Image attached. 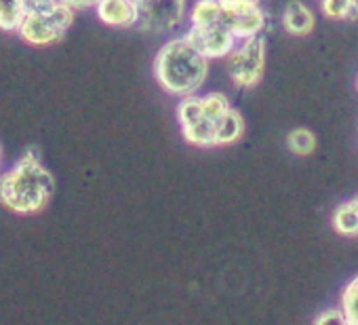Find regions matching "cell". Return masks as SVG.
<instances>
[{
	"mask_svg": "<svg viewBox=\"0 0 358 325\" xmlns=\"http://www.w3.org/2000/svg\"><path fill=\"white\" fill-rule=\"evenodd\" d=\"M74 9L62 3V7L47 15H24L17 36L32 47H49L59 43L74 24Z\"/></svg>",
	"mask_w": 358,
	"mask_h": 325,
	"instance_id": "277c9868",
	"label": "cell"
},
{
	"mask_svg": "<svg viewBox=\"0 0 358 325\" xmlns=\"http://www.w3.org/2000/svg\"><path fill=\"white\" fill-rule=\"evenodd\" d=\"M339 308L343 310L348 325H358V275L343 285L339 293Z\"/></svg>",
	"mask_w": 358,
	"mask_h": 325,
	"instance_id": "e0dca14e",
	"label": "cell"
},
{
	"mask_svg": "<svg viewBox=\"0 0 358 325\" xmlns=\"http://www.w3.org/2000/svg\"><path fill=\"white\" fill-rule=\"evenodd\" d=\"M209 64L184 34L173 36L154 55V78L164 93L179 99L199 95L209 78Z\"/></svg>",
	"mask_w": 358,
	"mask_h": 325,
	"instance_id": "6da1fadb",
	"label": "cell"
},
{
	"mask_svg": "<svg viewBox=\"0 0 358 325\" xmlns=\"http://www.w3.org/2000/svg\"><path fill=\"white\" fill-rule=\"evenodd\" d=\"M312 325H348V319H345L343 310L337 304V306H329V308L320 310L314 317V323Z\"/></svg>",
	"mask_w": 358,
	"mask_h": 325,
	"instance_id": "ac0fdd59",
	"label": "cell"
},
{
	"mask_svg": "<svg viewBox=\"0 0 358 325\" xmlns=\"http://www.w3.org/2000/svg\"><path fill=\"white\" fill-rule=\"evenodd\" d=\"M177 123L184 139L196 148H215L217 146V120H213L201 102L199 95L182 97L177 104Z\"/></svg>",
	"mask_w": 358,
	"mask_h": 325,
	"instance_id": "5b68a950",
	"label": "cell"
},
{
	"mask_svg": "<svg viewBox=\"0 0 358 325\" xmlns=\"http://www.w3.org/2000/svg\"><path fill=\"white\" fill-rule=\"evenodd\" d=\"M316 135L312 129L306 127H295L287 135V146L295 156H310L316 150Z\"/></svg>",
	"mask_w": 358,
	"mask_h": 325,
	"instance_id": "9a60e30c",
	"label": "cell"
},
{
	"mask_svg": "<svg viewBox=\"0 0 358 325\" xmlns=\"http://www.w3.org/2000/svg\"><path fill=\"white\" fill-rule=\"evenodd\" d=\"M24 15V0H0V30L3 32H17Z\"/></svg>",
	"mask_w": 358,
	"mask_h": 325,
	"instance_id": "2e32d148",
	"label": "cell"
},
{
	"mask_svg": "<svg viewBox=\"0 0 358 325\" xmlns=\"http://www.w3.org/2000/svg\"><path fill=\"white\" fill-rule=\"evenodd\" d=\"M282 28L291 36H308L316 28V15L303 0H289L282 11Z\"/></svg>",
	"mask_w": 358,
	"mask_h": 325,
	"instance_id": "30bf717a",
	"label": "cell"
},
{
	"mask_svg": "<svg viewBox=\"0 0 358 325\" xmlns=\"http://www.w3.org/2000/svg\"><path fill=\"white\" fill-rule=\"evenodd\" d=\"M0 160H3V150H0Z\"/></svg>",
	"mask_w": 358,
	"mask_h": 325,
	"instance_id": "44dd1931",
	"label": "cell"
},
{
	"mask_svg": "<svg viewBox=\"0 0 358 325\" xmlns=\"http://www.w3.org/2000/svg\"><path fill=\"white\" fill-rule=\"evenodd\" d=\"M95 15L108 28H135L139 26V3L137 0H99Z\"/></svg>",
	"mask_w": 358,
	"mask_h": 325,
	"instance_id": "9c48e42d",
	"label": "cell"
},
{
	"mask_svg": "<svg viewBox=\"0 0 358 325\" xmlns=\"http://www.w3.org/2000/svg\"><path fill=\"white\" fill-rule=\"evenodd\" d=\"M55 182L51 172L41 162L36 148L15 162V167L0 176V203L15 214H38L47 207Z\"/></svg>",
	"mask_w": 358,
	"mask_h": 325,
	"instance_id": "7a4b0ae2",
	"label": "cell"
},
{
	"mask_svg": "<svg viewBox=\"0 0 358 325\" xmlns=\"http://www.w3.org/2000/svg\"><path fill=\"white\" fill-rule=\"evenodd\" d=\"M220 3L222 24H226L238 41L264 36L268 15L262 7V0H220Z\"/></svg>",
	"mask_w": 358,
	"mask_h": 325,
	"instance_id": "8992f818",
	"label": "cell"
},
{
	"mask_svg": "<svg viewBox=\"0 0 358 325\" xmlns=\"http://www.w3.org/2000/svg\"><path fill=\"white\" fill-rule=\"evenodd\" d=\"M320 11L333 22L358 20V0H320Z\"/></svg>",
	"mask_w": 358,
	"mask_h": 325,
	"instance_id": "5bb4252c",
	"label": "cell"
},
{
	"mask_svg": "<svg viewBox=\"0 0 358 325\" xmlns=\"http://www.w3.org/2000/svg\"><path fill=\"white\" fill-rule=\"evenodd\" d=\"M139 28L154 34H171L186 20V0H137Z\"/></svg>",
	"mask_w": 358,
	"mask_h": 325,
	"instance_id": "52a82bcc",
	"label": "cell"
},
{
	"mask_svg": "<svg viewBox=\"0 0 358 325\" xmlns=\"http://www.w3.org/2000/svg\"><path fill=\"white\" fill-rule=\"evenodd\" d=\"M331 224L333 230L341 237H358V195L333 209Z\"/></svg>",
	"mask_w": 358,
	"mask_h": 325,
	"instance_id": "8fae6325",
	"label": "cell"
},
{
	"mask_svg": "<svg viewBox=\"0 0 358 325\" xmlns=\"http://www.w3.org/2000/svg\"><path fill=\"white\" fill-rule=\"evenodd\" d=\"M356 91H358V74H356Z\"/></svg>",
	"mask_w": 358,
	"mask_h": 325,
	"instance_id": "ffe728a7",
	"label": "cell"
},
{
	"mask_svg": "<svg viewBox=\"0 0 358 325\" xmlns=\"http://www.w3.org/2000/svg\"><path fill=\"white\" fill-rule=\"evenodd\" d=\"M268 45L264 36L238 41L236 49L228 55V76L238 89H253L262 83L266 72Z\"/></svg>",
	"mask_w": 358,
	"mask_h": 325,
	"instance_id": "3957f363",
	"label": "cell"
},
{
	"mask_svg": "<svg viewBox=\"0 0 358 325\" xmlns=\"http://www.w3.org/2000/svg\"><path fill=\"white\" fill-rule=\"evenodd\" d=\"M209 62L215 60H228V55L236 49L238 39L232 34V30L226 24H213L205 28H192L188 26L184 34Z\"/></svg>",
	"mask_w": 358,
	"mask_h": 325,
	"instance_id": "ba28073f",
	"label": "cell"
},
{
	"mask_svg": "<svg viewBox=\"0 0 358 325\" xmlns=\"http://www.w3.org/2000/svg\"><path fill=\"white\" fill-rule=\"evenodd\" d=\"M243 135H245V118L236 108H232L217 125V146H232Z\"/></svg>",
	"mask_w": 358,
	"mask_h": 325,
	"instance_id": "4fadbf2b",
	"label": "cell"
},
{
	"mask_svg": "<svg viewBox=\"0 0 358 325\" xmlns=\"http://www.w3.org/2000/svg\"><path fill=\"white\" fill-rule=\"evenodd\" d=\"M222 22V3L220 0H196L188 13V26L205 28Z\"/></svg>",
	"mask_w": 358,
	"mask_h": 325,
	"instance_id": "7c38bea8",
	"label": "cell"
},
{
	"mask_svg": "<svg viewBox=\"0 0 358 325\" xmlns=\"http://www.w3.org/2000/svg\"><path fill=\"white\" fill-rule=\"evenodd\" d=\"M62 3L74 11H87V9H95L99 0H62Z\"/></svg>",
	"mask_w": 358,
	"mask_h": 325,
	"instance_id": "d6986e66",
	"label": "cell"
}]
</instances>
